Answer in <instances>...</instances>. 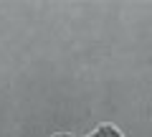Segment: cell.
<instances>
[{"label": "cell", "instance_id": "6da1fadb", "mask_svg": "<svg viewBox=\"0 0 152 137\" xmlns=\"http://www.w3.org/2000/svg\"><path fill=\"white\" fill-rule=\"evenodd\" d=\"M89 137H124V135H122V132L117 130L114 125H99Z\"/></svg>", "mask_w": 152, "mask_h": 137}, {"label": "cell", "instance_id": "7a4b0ae2", "mask_svg": "<svg viewBox=\"0 0 152 137\" xmlns=\"http://www.w3.org/2000/svg\"><path fill=\"white\" fill-rule=\"evenodd\" d=\"M56 137H71V135H56Z\"/></svg>", "mask_w": 152, "mask_h": 137}]
</instances>
